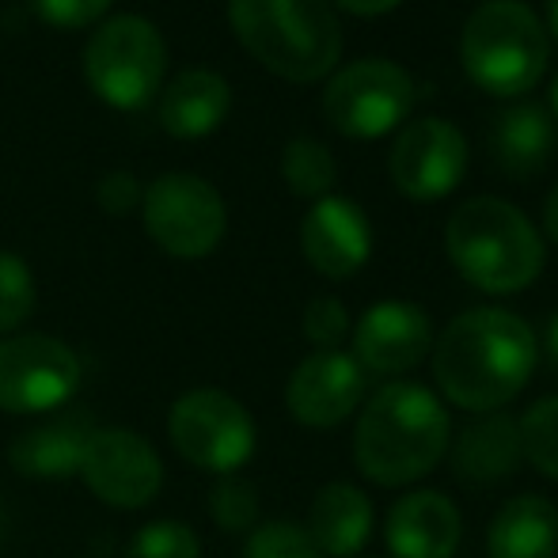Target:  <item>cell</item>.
Listing matches in <instances>:
<instances>
[{
    "mask_svg": "<svg viewBox=\"0 0 558 558\" xmlns=\"http://www.w3.org/2000/svg\"><path fill=\"white\" fill-rule=\"evenodd\" d=\"M141 198H145V186L137 183L133 171H107L96 183L99 209L111 217H130L133 209H141Z\"/></svg>",
    "mask_w": 558,
    "mask_h": 558,
    "instance_id": "31",
    "label": "cell"
},
{
    "mask_svg": "<svg viewBox=\"0 0 558 558\" xmlns=\"http://www.w3.org/2000/svg\"><path fill=\"white\" fill-rule=\"evenodd\" d=\"M486 558H558V506L544 494H513L486 524Z\"/></svg>",
    "mask_w": 558,
    "mask_h": 558,
    "instance_id": "21",
    "label": "cell"
},
{
    "mask_svg": "<svg viewBox=\"0 0 558 558\" xmlns=\"http://www.w3.org/2000/svg\"><path fill=\"white\" fill-rule=\"evenodd\" d=\"M391 183L411 202H441L463 183L468 137L445 118H414L388 156Z\"/></svg>",
    "mask_w": 558,
    "mask_h": 558,
    "instance_id": "12",
    "label": "cell"
},
{
    "mask_svg": "<svg viewBox=\"0 0 558 558\" xmlns=\"http://www.w3.org/2000/svg\"><path fill=\"white\" fill-rule=\"evenodd\" d=\"M376 509L361 486L353 483H327L308 506V536L324 551V558H353L365 551L373 539Z\"/></svg>",
    "mask_w": 558,
    "mask_h": 558,
    "instance_id": "20",
    "label": "cell"
},
{
    "mask_svg": "<svg viewBox=\"0 0 558 558\" xmlns=\"http://www.w3.org/2000/svg\"><path fill=\"white\" fill-rule=\"evenodd\" d=\"M301 251L316 274L331 281H345L373 255V228L357 202L342 194L312 202L301 221Z\"/></svg>",
    "mask_w": 558,
    "mask_h": 558,
    "instance_id": "15",
    "label": "cell"
},
{
    "mask_svg": "<svg viewBox=\"0 0 558 558\" xmlns=\"http://www.w3.org/2000/svg\"><path fill=\"white\" fill-rule=\"evenodd\" d=\"M448 456H452V475L463 486L506 483L524 463L517 418L509 411L478 414L475 422H468L456 434V441L448 445Z\"/></svg>",
    "mask_w": 558,
    "mask_h": 558,
    "instance_id": "18",
    "label": "cell"
},
{
    "mask_svg": "<svg viewBox=\"0 0 558 558\" xmlns=\"http://www.w3.org/2000/svg\"><path fill=\"white\" fill-rule=\"evenodd\" d=\"M228 23L243 50L281 81L316 84L342 58L331 0H228Z\"/></svg>",
    "mask_w": 558,
    "mask_h": 558,
    "instance_id": "4",
    "label": "cell"
},
{
    "mask_svg": "<svg viewBox=\"0 0 558 558\" xmlns=\"http://www.w3.org/2000/svg\"><path fill=\"white\" fill-rule=\"evenodd\" d=\"M145 232L171 258H206L221 247L228 232V206L209 179L194 171H163L141 198Z\"/></svg>",
    "mask_w": 558,
    "mask_h": 558,
    "instance_id": "7",
    "label": "cell"
},
{
    "mask_svg": "<svg viewBox=\"0 0 558 558\" xmlns=\"http://www.w3.org/2000/svg\"><path fill=\"white\" fill-rule=\"evenodd\" d=\"M463 539V517L441 490H411L388 509L384 544L391 558H452Z\"/></svg>",
    "mask_w": 558,
    "mask_h": 558,
    "instance_id": "16",
    "label": "cell"
},
{
    "mask_svg": "<svg viewBox=\"0 0 558 558\" xmlns=\"http://www.w3.org/2000/svg\"><path fill=\"white\" fill-rule=\"evenodd\" d=\"M232 111V88L214 69H183L171 84H163L156 118L179 141H202L221 130Z\"/></svg>",
    "mask_w": 558,
    "mask_h": 558,
    "instance_id": "19",
    "label": "cell"
},
{
    "mask_svg": "<svg viewBox=\"0 0 558 558\" xmlns=\"http://www.w3.org/2000/svg\"><path fill=\"white\" fill-rule=\"evenodd\" d=\"M547 353H551V361L558 368V312L551 316V324H547Z\"/></svg>",
    "mask_w": 558,
    "mask_h": 558,
    "instance_id": "34",
    "label": "cell"
},
{
    "mask_svg": "<svg viewBox=\"0 0 558 558\" xmlns=\"http://www.w3.org/2000/svg\"><path fill=\"white\" fill-rule=\"evenodd\" d=\"M368 373L345 350H316L289 373L286 411L308 429H335L361 411Z\"/></svg>",
    "mask_w": 558,
    "mask_h": 558,
    "instance_id": "13",
    "label": "cell"
},
{
    "mask_svg": "<svg viewBox=\"0 0 558 558\" xmlns=\"http://www.w3.org/2000/svg\"><path fill=\"white\" fill-rule=\"evenodd\" d=\"M81 483L111 509H145L163 486V460L145 434L130 426H96L81 460Z\"/></svg>",
    "mask_w": 558,
    "mask_h": 558,
    "instance_id": "11",
    "label": "cell"
},
{
    "mask_svg": "<svg viewBox=\"0 0 558 558\" xmlns=\"http://www.w3.org/2000/svg\"><path fill=\"white\" fill-rule=\"evenodd\" d=\"M209 517L221 532L232 536H247L258 521H263V506H258L255 483L240 475H221L209 490Z\"/></svg>",
    "mask_w": 558,
    "mask_h": 558,
    "instance_id": "26",
    "label": "cell"
},
{
    "mask_svg": "<svg viewBox=\"0 0 558 558\" xmlns=\"http://www.w3.org/2000/svg\"><path fill=\"white\" fill-rule=\"evenodd\" d=\"M547 31H551V38L558 43V0H547Z\"/></svg>",
    "mask_w": 558,
    "mask_h": 558,
    "instance_id": "35",
    "label": "cell"
},
{
    "mask_svg": "<svg viewBox=\"0 0 558 558\" xmlns=\"http://www.w3.org/2000/svg\"><path fill=\"white\" fill-rule=\"evenodd\" d=\"M551 111L558 118V76H555V84H551Z\"/></svg>",
    "mask_w": 558,
    "mask_h": 558,
    "instance_id": "36",
    "label": "cell"
},
{
    "mask_svg": "<svg viewBox=\"0 0 558 558\" xmlns=\"http://www.w3.org/2000/svg\"><path fill=\"white\" fill-rule=\"evenodd\" d=\"M168 437L191 468L217 478L240 475L258 445L251 411L221 388L183 391L168 411Z\"/></svg>",
    "mask_w": 558,
    "mask_h": 558,
    "instance_id": "8",
    "label": "cell"
},
{
    "mask_svg": "<svg viewBox=\"0 0 558 558\" xmlns=\"http://www.w3.org/2000/svg\"><path fill=\"white\" fill-rule=\"evenodd\" d=\"M494 156L498 163L509 171L513 179H536L539 171L547 168L551 160V148H555V125L551 114L536 104H517L509 111L498 114L494 122Z\"/></svg>",
    "mask_w": 558,
    "mask_h": 558,
    "instance_id": "22",
    "label": "cell"
},
{
    "mask_svg": "<svg viewBox=\"0 0 558 558\" xmlns=\"http://www.w3.org/2000/svg\"><path fill=\"white\" fill-rule=\"evenodd\" d=\"M81 357L65 338L43 331L0 338V411L20 418L61 411L81 388Z\"/></svg>",
    "mask_w": 558,
    "mask_h": 558,
    "instance_id": "9",
    "label": "cell"
},
{
    "mask_svg": "<svg viewBox=\"0 0 558 558\" xmlns=\"http://www.w3.org/2000/svg\"><path fill=\"white\" fill-rule=\"evenodd\" d=\"M243 558H324L308 529L296 521H258L247 532Z\"/></svg>",
    "mask_w": 558,
    "mask_h": 558,
    "instance_id": "28",
    "label": "cell"
},
{
    "mask_svg": "<svg viewBox=\"0 0 558 558\" xmlns=\"http://www.w3.org/2000/svg\"><path fill=\"white\" fill-rule=\"evenodd\" d=\"M445 251L468 286L490 296L524 293L544 274V235L506 198L478 194L452 209Z\"/></svg>",
    "mask_w": 558,
    "mask_h": 558,
    "instance_id": "3",
    "label": "cell"
},
{
    "mask_svg": "<svg viewBox=\"0 0 558 558\" xmlns=\"http://www.w3.org/2000/svg\"><path fill=\"white\" fill-rule=\"evenodd\" d=\"M335 4L350 15H384V12H391V8L403 4V0H331V8Z\"/></svg>",
    "mask_w": 558,
    "mask_h": 558,
    "instance_id": "32",
    "label": "cell"
},
{
    "mask_svg": "<svg viewBox=\"0 0 558 558\" xmlns=\"http://www.w3.org/2000/svg\"><path fill=\"white\" fill-rule=\"evenodd\" d=\"M281 179L296 198H327L335 191L338 179V163L331 156V148L316 137H293L281 153Z\"/></svg>",
    "mask_w": 558,
    "mask_h": 558,
    "instance_id": "23",
    "label": "cell"
},
{
    "mask_svg": "<svg viewBox=\"0 0 558 558\" xmlns=\"http://www.w3.org/2000/svg\"><path fill=\"white\" fill-rule=\"evenodd\" d=\"M168 73L160 27L137 12L104 20L84 46V81L114 111H141L156 99Z\"/></svg>",
    "mask_w": 558,
    "mask_h": 558,
    "instance_id": "6",
    "label": "cell"
},
{
    "mask_svg": "<svg viewBox=\"0 0 558 558\" xmlns=\"http://www.w3.org/2000/svg\"><path fill=\"white\" fill-rule=\"evenodd\" d=\"M544 235L551 243H558V183L551 186V194H547V202H544Z\"/></svg>",
    "mask_w": 558,
    "mask_h": 558,
    "instance_id": "33",
    "label": "cell"
},
{
    "mask_svg": "<svg viewBox=\"0 0 558 558\" xmlns=\"http://www.w3.org/2000/svg\"><path fill=\"white\" fill-rule=\"evenodd\" d=\"M414 76L388 58H361L338 69L324 88V114L342 137L376 141L414 107Z\"/></svg>",
    "mask_w": 558,
    "mask_h": 558,
    "instance_id": "10",
    "label": "cell"
},
{
    "mask_svg": "<svg viewBox=\"0 0 558 558\" xmlns=\"http://www.w3.org/2000/svg\"><path fill=\"white\" fill-rule=\"evenodd\" d=\"M125 558H202V539L186 521L160 517L133 532L125 544Z\"/></svg>",
    "mask_w": 558,
    "mask_h": 558,
    "instance_id": "27",
    "label": "cell"
},
{
    "mask_svg": "<svg viewBox=\"0 0 558 558\" xmlns=\"http://www.w3.org/2000/svg\"><path fill=\"white\" fill-rule=\"evenodd\" d=\"M452 445V418L437 391L391 380L361 403L353 426V463L373 486H414L434 475Z\"/></svg>",
    "mask_w": 558,
    "mask_h": 558,
    "instance_id": "2",
    "label": "cell"
},
{
    "mask_svg": "<svg viewBox=\"0 0 558 558\" xmlns=\"http://www.w3.org/2000/svg\"><path fill=\"white\" fill-rule=\"evenodd\" d=\"M0 536H4V513H0Z\"/></svg>",
    "mask_w": 558,
    "mask_h": 558,
    "instance_id": "37",
    "label": "cell"
},
{
    "mask_svg": "<svg viewBox=\"0 0 558 558\" xmlns=\"http://www.w3.org/2000/svg\"><path fill=\"white\" fill-rule=\"evenodd\" d=\"M92 429L84 411H53L8 441V463L23 478H69L81 471Z\"/></svg>",
    "mask_w": 558,
    "mask_h": 558,
    "instance_id": "17",
    "label": "cell"
},
{
    "mask_svg": "<svg viewBox=\"0 0 558 558\" xmlns=\"http://www.w3.org/2000/svg\"><path fill=\"white\" fill-rule=\"evenodd\" d=\"M434 324L426 308L411 301H376L353 324V361L365 373L403 376L429 357Z\"/></svg>",
    "mask_w": 558,
    "mask_h": 558,
    "instance_id": "14",
    "label": "cell"
},
{
    "mask_svg": "<svg viewBox=\"0 0 558 558\" xmlns=\"http://www.w3.org/2000/svg\"><path fill=\"white\" fill-rule=\"evenodd\" d=\"M524 463L558 483V396H544L517 418Z\"/></svg>",
    "mask_w": 558,
    "mask_h": 558,
    "instance_id": "24",
    "label": "cell"
},
{
    "mask_svg": "<svg viewBox=\"0 0 558 558\" xmlns=\"http://www.w3.org/2000/svg\"><path fill=\"white\" fill-rule=\"evenodd\" d=\"M35 15L53 31H84L99 23L111 8V0H31Z\"/></svg>",
    "mask_w": 558,
    "mask_h": 558,
    "instance_id": "30",
    "label": "cell"
},
{
    "mask_svg": "<svg viewBox=\"0 0 558 558\" xmlns=\"http://www.w3.org/2000/svg\"><path fill=\"white\" fill-rule=\"evenodd\" d=\"M38 289L27 258L15 251H0V338L15 335L35 316Z\"/></svg>",
    "mask_w": 558,
    "mask_h": 558,
    "instance_id": "25",
    "label": "cell"
},
{
    "mask_svg": "<svg viewBox=\"0 0 558 558\" xmlns=\"http://www.w3.org/2000/svg\"><path fill=\"white\" fill-rule=\"evenodd\" d=\"M301 327H304V338H308L316 350H338L353 331L350 312H345V304L338 301V296H316V301H308Z\"/></svg>",
    "mask_w": 558,
    "mask_h": 558,
    "instance_id": "29",
    "label": "cell"
},
{
    "mask_svg": "<svg viewBox=\"0 0 558 558\" xmlns=\"http://www.w3.org/2000/svg\"><path fill=\"white\" fill-rule=\"evenodd\" d=\"M551 38L524 0H483L460 35L463 73L486 96L513 99L532 92L547 73Z\"/></svg>",
    "mask_w": 558,
    "mask_h": 558,
    "instance_id": "5",
    "label": "cell"
},
{
    "mask_svg": "<svg viewBox=\"0 0 558 558\" xmlns=\"http://www.w3.org/2000/svg\"><path fill=\"white\" fill-rule=\"evenodd\" d=\"M536 331L517 312L468 308L434 338L429 365L445 403L468 414L506 411L536 373Z\"/></svg>",
    "mask_w": 558,
    "mask_h": 558,
    "instance_id": "1",
    "label": "cell"
}]
</instances>
